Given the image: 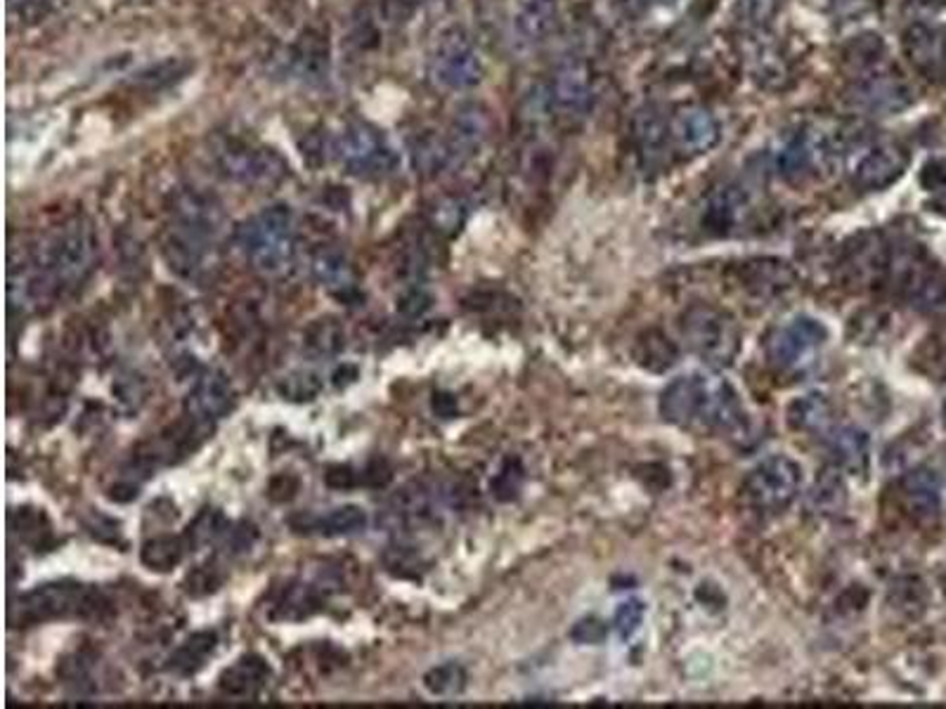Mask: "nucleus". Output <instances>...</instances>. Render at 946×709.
<instances>
[{
    "label": "nucleus",
    "instance_id": "obj_46",
    "mask_svg": "<svg viewBox=\"0 0 946 709\" xmlns=\"http://www.w3.org/2000/svg\"><path fill=\"white\" fill-rule=\"evenodd\" d=\"M433 221H435V225H439V230L452 232L462 223V206L457 202H445V204L435 209Z\"/></svg>",
    "mask_w": 946,
    "mask_h": 709
},
{
    "label": "nucleus",
    "instance_id": "obj_36",
    "mask_svg": "<svg viewBox=\"0 0 946 709\" xmlns=\"http://www.w3.org/2000/svg\"><path fill=\"white\" fill-rule=\"evenodd\" d=\"M424 688L435 698H454L466 688V671L457 662L439 665L424 675Z\"/></svg>",
    "mask_w": 946,
    "mask_h": 709
},
{
    "label": "nucleus",
    "instance_id": "obj_45",
    "mask_svg": "<svg viewBox=\"0 0 946 709\" xmlns=\"http://www.w3.org/2000/svg\"><path fill=\"white\" fill-rule=\"evenodd\" d=\"M324 480H326V485L334 487V489H351V487L362 485L360 470L353 468V466H334V468L326 470Z\"/></svg>",
    "mask_w": 946,
    "mask_h": 709
},
{
    "label": "nucleus",
    "instance_id": "obj_24",
    "mask_svg": "<svg viewBox=\"0 0 946 709\" xmlns=\"http://www.w3.org/2000/svg\"><path fill=\"white\" fill-rule=\"evenodd\" d=\"M745 209H748V196L738 188H722L710 196L703 225L717 234H726L741 223Z\"/></svg>",
    "mask_w": 946,
    "mask_h": 709
},
{
    "label": "nucleus",
    "instance_id": "obj_25",
    "mask_svg": "<svg viewBox=\"0 0 946 709\" xmlns=\"http://www.w3.org/2000/svg\"><path fill=\"white\" fill-rule=\"evenodd\" d=\"M788 422L795 431L826 435L835 424L833 405L828 403L826 395H818V393L805 395L791 405Z\"/></svg>",
    "mask_w": 946,
    "mask_h": 709
},
{
    "label": "nucleus",
    "instance_id": "obj_1",
    "mask_svg": "<svg viewBox=\"0 0 946 709\" xmlns=\"http://www.w3.org/2000/svg\"><path fill=\"white\" fill-rule=\"evenodd\" d=\"M98 259V236L85 221H71L54 230L20 267L10 275V301L22 307L50 305L85 282Z\"/></svg>",
    "mask_w": 946,
    "mask_h": 709
},
{
    "label": "nucleus",
    "instance_id": "obj_13",
    "mask_svg": "<svg viewBox=\"0 0 946 709\" xmlns=\"http://www.w3.org/2000/svg\"><path fill=\"white\" fill-rule=\"evenodd\" d=\"M722 138L719 121L705 107H684L670 119V144L682 156L707 154Z\"/></svg>",
    "mask_w": 946,
    "mask_h": 709
},
{
    "label": "nucleus",
    "instance_id": "obj_32",
    "mask_svg": "<svg viewBox=\"0 0 946 709\" xmlns=\"http://www.w3.org/2000/svg\"><path fill=\"white\" fill-rule=\"evenodd\" d=\"M745 275H748V284L745 286L757 291L759 296L778 294V291L793 286V280H795L793 270L786 263L769 261V259L745 263Z\"/></svg>",
    "mask_w": 946,
    "mask_h": 709
},
{
    "label": "nucleus",
    "instance_id": "obj_35",
    "mask_svg": "<svg viewBox=\"0 0 946 709\" xmlns=\"http://www.w3.org/2000/svg\"><path fill=\"white\" fill-rule=\"evenodd\" d=\"M305 345H308V351L315 353V355H324V357L336 355V353L343 351V345H345L343 326L334 317L315 320L305 330Z\"/></svg>",
    "mask_w": 946,
    "mask_h": 709
},
{
    "label": "nucleus",
    "instance_id": "obj_33",
    "mask_svg": "<svg viewBox=\"0 0 946 709\" xmlns=\"http://www.w3.org/2000/svg\"><path fill=\"white\" fill-rule=\"evenodd\" d=\"M431 506H433V497L429 489L424 485L412 483V485H405L403 489H397V493L393 495V499L389 502V514L395 520L416 523L431 514Z\"/></svg>",
    "mask_w": 946,
    "mask_h": 709
},
{
    "label": "nucleus",
    "instance_id": "obj_34",
    "mask_svg": "<svg viewBox=\"0 0 946 709\" xmlns=\"http://www.w3.org/2000/svg\"><path fill=\"white\" fill-rule=\"evenodd\" d=\"M885 58V43L878 33H864L845 48V62L854 69V74L864 77L868 71L878 69Z\"/></svg>",
    "mask_w": 946,
    "mask_h": 709
},
{
    "label": "nucleus",
    "instance_id": "obj_6",
    "mask_svg": "<svg viewBox=\"0 0 946 709\" xmlns=\"http://www.w3.org/2000/svg\"><path fill=\"white\" fill-rule=\"evenodd\" d=\"M215 169L225 180L244 188H272L289 173L286 161L263 144L244 140H225L213 154Z\"/></svg>",
    "mask_w": 946,
    "mask_h": 709
},
{
    "label": "nucleus",
    "instance_id": "obj_39",
    "mask_svg": "<svg viewBox=\"0 0 946 709\" xmlns=\"http://www.w3.org/2000/svg\"><path fill=\"white\" fill-rule=\"evenodd\" d=\"M784 3L786 0H736L734 14L745 29H764L774 22Z\"/></svg>",
    "mask_w": 946,
    "mask_h": 709
},
{
    "label": "nucleus",
    "instance_id": "obj_37",
    "mask_svg": "<svg viewBox=\"0 0 946 709\" xmlns=\"http://www.w3.org/2000/svg\"><path fill=\"white\" fill-rule=\"evenodd\" d=\"M845 499H847V489L843 478L838 476V470H828L826 476H822V480H816L809 495V506L814 508V512L833 514L845 506Z\"/></svg>",
    "mask_w": 946,
    "mask_h": 709
},
{
    "label": "nucleus",
    "instance_id": "obj_42",
    "mask_svg": "<svg viewBox=\"0 0 946 709\" xmlns=\"http://www.w3.org/2000/svg\"><path fill=\"white\" fill-rule=\"evenodd\" d=\"M920 185L927 192H944L946 190V156L930 159L920 171Z\"/></svg>",
    "mask_w": 946,
    "mask_h": 709
},
{
    "label": "nucleus",
    "instance_id": "obj_22",
    "mask_svg": "<svg viewBox=\"0 0 946 709\" xmlns=\"http://www.w3.org/2000/svg\"><path fill=\"white\" fill-rule=\"evenodd\" d=\"M270 677V665L261 656H244L223 671L221 690L234 700H253L261 696Z\"/></svg>",
    "mask_w": 946,
    "mask_h": 709
},
{
    "label": "nucleus",
    "instance_id": "obj_23",
    "mask_svg": "<svg viewBox=\"0 0 946 709\" xmlns=\"http://www.w3.org/2000/svg\"><path fill=\"white\" fill-rule=\"evenodd\" d=\"M514 29L525 43H544L558 29V0H521Z\"/></svg>",
    "mask_w": 946,
    "mask_h": 709
},
{
    "label": "nucleus",
    "instance_id": "obj_8",
    "mask_svg": "<svg viewBox=\"0 0 946 709\" xmlns=\"http://www.w3.org/2000/svg\"><path fill=\"white\" fill-rule=\"evenodd\" d=\"M429 71L435 83L452 93L471 90L483 81V54L466 31L450 29L435 43Z\"/></svg>",
    "mask_w": 946,
    "mask_h": 709
},
{
    "label": "nucleus",
    "instance_id": "obj_29",
    "mask_svg": "<svg viewBox=\"0 0 946 709\" xmlns=\"http://www.w3.org/2000/svg\"><path fill=\"white\" fill-rule=\"evenodd\" d=\"M634 133H636V144H640L644 161L646 163L658 161L670 144V119L665 121L656 109L648 107L640 117H636Z\"/></svg>",
    "mask_w": 946,
    "mask_h": 709
},
{
    "label": "nucleus",
    "instance_id": "obj_10",
    "mask_svg": "<svg viewBox=\"0 0 946 709\" xmlns=\"http://www.w3.org/2000/svg\"><path fill=\"white\" fill-rule=\"evenodd\" d=\"M828 338L826 326L807 315L793 317L791 322L776 326V330L767 336L764 343V353L767 359L778 369H797L807 365V362L822 348L824 341Z\"/></svg>",
    "mask_w": 946,
    "mask_h": 709
},
{
    "label": "nucleus",
    "instance_id": "obj_43",
    "mask_svg": "<svg viewBox=\"0 0 946 709\" xmlns=\"http://www.w3.org/2000/svg\"><path fill=\"white\" fill-rule=\"evenodd\" d=\"M519 487H521V470H516V464L509 462L504 466V470L495 478V483H493L495 497L502 499V502L514 499L516 493H519Z\"/></svg>",
    "mask_w": 946,
    "mask_h": 709
},
{
    "label": "nucleus",
    "instance_id": "obj_11",
    "mask_svg": "<svg viewBox=\"0 0 946 709\" xmlns=\"http://www.w3.org/2000/svg\"><path fill=\"white\" fill-rule=\"evenodd\" d=\"M849 102L868 114H899L916 102V90L904 77L895 71L873 69L864 77H857L849 88Z\"/></svg>",
    "mask_w": 946,
    "mask_h": 709
},
{
    "label": "nucleus",
    "instance_id": "obj_9",
    "mask_svg": "<svg viewBox=\"0 0 946 709\" xmlns=\"http://www.w3.org/2000/svg\"><path fill=\"white\" fill-rule=\"evenodd\" d=\"M799 485H803V468L791 457L776 454L748 473L745 497L759 512H781L797 497Z\"/></svg>",
    "mask_w": 946,
    "mask_h": 709
},
{
    "label": "nucleus",
    "instance_id": "obj_21",
    "mask_svg": "<svg viewBox=\"0 0 946 709\" xmlns=\"http://www.w3.org/2000/svg\"><path fill=\"white\" fill-rule=\"evenodd\" d=\"M368 523H370L368 512L362 506H355V504H345V506L332 508V512H326L324 516H299V518L289 520V525L294 527L296 533L320 535V537L355 535V533L365 530Z\"/></svg>",
    "mask_w": 946,
    "mask_h": 709
},
{
    "label": "nucleus",
    "instance_id": "obj_40",
    "mask_svg": "<svg viewBox=\"0 0 946 709\" xmlns=\"http://www.w3.org/2000/svg\"><path fill=\"white\" fill-rule=\"evenodd\" d=\"M278 391L291 403H311L322 391V378L313 372H291L282 376Z\"/></svg>",
    "mask_w": 946,
    "mask_h": 709
},
{
    "label": "nucleus",
    "instance_id": "obj_47",
    "mask_svg": "<svg viewBox=\"0 0 946 709\" xmlns=\"http://www.w3.org/2000/svg\"><path fill=\"white\" fill-rule=\"evenodd\" d=\"M188 591H192V594H209V591H213L218 585H221V577L215 575V570L213 568H204V570H194L190 577H188Z\"/></svg>",
    "mask_w": 946,
    "mask_h": 709
},
{
    "label": "nucleus",
    "instance_id": "obj_4",
    "mask_svg": "<svg viewBox=\"0 0 946 709\" xmlns=\"http://www.w3.org/2000/svg\"><path fill=\"white\" fill-rule=\"evenodd\" d=\"M234 242L253 267L265 275H282L296 251L294 213L284 204L268 206L236 227Z\"/></svg>",
    "mask_w": 946,
    "mask_h": 709
},
{
    "label": "nucleus",
    "instance_id": "obj_7",
    "mask_svg": "<svg viewBox=\"0 0 946 709\" xmlns=\"http://www.w3.org/2000/svg\"><path fill=\"white\" fill-rule=\"evenodd\" d=\"M332 150L341 166L353 175H389L400 163V156L389 138L370 123L345 125L334 140Z\"/></svg>",
    "mask_w": 946,
    "mask_h": 709
},
{
    "label": "nucleus",
    "instance_id": "obj_28",
    "mask_svg": "<svg viewBox=\"0 0 946 709\" xmlns=\"http://www.w3.org/2000/svg\"><path fill=\"white\" fill-rule=\"evenodd\" d=\"M904 493L918 514L933 516L942 508L944 487L935 470L916 468L904 478Z\"/></svg>",
    "mask_w": 946,
    "mask_h": 709
},
{
    "label": "nucleus",
    "instance_id": "obj_20",
    "mask_svg": "<svg viewBox=\"0 0 946 709\" xmlns=\"http://www.w3.org/2000/svg\"><path fill=\"white\" fill-rule=\"evenodd\" d=\"M326 589L313 585V581L291 579L280 589L278 598L270 606V617L280 622H301L324 608Z\"/></svg>",
    "mask_w": 946,
    "mask_h": 709
},
{
    "label": "nucleus",
    "instance_id": "obj_27",
    "mask_svg": "<svg viewBox=\"0 0 946 709\" xmlns=\"http://www.w3.org/2000/svg\"><path fill=\"white\" fill-rule=\"evenodd\" d=\"M215 646H218V636L213 631L192 634L190 639L183 646H178L173 656L169 658V671H173V675L178 677L197 675V671L204 667V662L213 656Z\"/></svg>",
    "mask_w": 946,
    "mask_h": 709
},
{
    "label": "nucleus",
    "instance_id": "obj_30",
    "mask_svg": "<svg viewBox=\"0 0 946 709\" xmlns=\"http://www.w3.org/2000/svg\"><path fill=\"white\" fill-rule=\"evenodd\" d=\"M311 270H313V275L320 284L339 291V294H341V291H343V294H345V291H353V282H355L353 267L341 251L320 249L313 256Z\"/></svg>",
    "mask_w": 946,
    "mask_h": 709
},
{
    "label": "nucleus",
    "instance_id": "obj_41",
    "mask_svg": "<svg viewBox=\"0 0 946 709\" xmlns=\"http://www.w3.org/2000/svg\"><path fill=\"white\" fill-rule=\"evenodd\" d=\"M644 615H646V608H644L640 598H630V601L621 604V608L615 610L613 627H615L617 634L623 636V639H630V636L642 627Z\"/></svg>",
    "mask_w": 946,
    "mask_h": 709
},
{
    "label": "nucleus",
    "instance_id": "obj_15",
    "mask_svg": "<svg viewBox=\"0 0 946 709\" xmlns=\"http://www.w3.org/2000/svg\"><path fill=\"white\" fill-rule=\"evenodd\" d=\"M236 405V393L230 378L221 372H207L197 378L194 388L185 399V414L194 422L213 426L228 416Z\"/></svg>",
    "mask_w": 946,
    "mask_h": 709
},
{
    "label": "nucleus",
    "instance_id": "obj_14",
    "mask_svg": "<svg viewBox=\"0 0 946 709\" xmlns=\"http://www.w3.org/2000/svg\"><path fill=\"white\" fill-rule=\"evenodd\" d=\"M908 152L897 142H885L878 144V148L868 150L862 161L857 163V169H854L852 183L854 188H859L862 192H880L887 190L889 185H895L897 180L906 173L908 169Z\"/></svg>",
    "mask_w": 946,
    "mask_h": 709
},
{
    "label": "nucleus",
    "instance_id": "obj_48",
    "mask_svg": "<svg viewBox=\"0 0 946 709\" xmlns=\"http://www.w3.org/2000/svg\"><path fill=\"white\" fill-rule=\"evenodd\" d=\"M571 636L580 644H598L606 636V629L598 620H582L575 625Z\"/></svg>",
    "mask_w": 946,
    "mask_h": 709
},
{
    "label": "nucleus",
    "instance_id": "obj_26",
    "mask_svg": "<svg viewBox=\"0 0 946 709\" xmlns=\"http://www.w3.org/2000/svg\"><path fill=\"white\" fill-rule=\"evenodd\" d=\"M826 443L828 449L833 454V459L843 468H852V470H862L866 466L868 459V438L859 431L852 426H838L831 428L826 433Z\"/></svg>",
    "mask_w": 946,
    "mask_h": 709
},
{
    "label": "nucleus",
    "instance_id": "obj_49",
    "mask_svg": "<svg viewBox=\"0 0 946 709\" xmlns=\"http://www.w3.org/2000/svg\"><path fill=\"white\" fill-rule=\"evenodd\" d=\"M646 6H651V8H672V6H677L680 0H644Z\"/></svg>",
    "mask_w": 946,
    "mask_h": 709
},
{
    "label": "nucleus",
    "instance_id": "obj_2",
    "mask_svg": "<svg viewBox=\"0 0 946 709\" xmlns=\"http://www.w3.org/2000/svg\"><path fill=\"white\" fill-rule=\"evenodd\" d=\"M661 414L665 422L680 428L722 435H738L748 426L736 391L726 381L703 374H688L672 381L663 391Z\"/></svg>",
    "mask_w": 946,
    "mask_h": 709
},
{
    "label": "nucleus",
    "instance_id": "obj_16",
    "mask_svg": "<svg viewBox=\"0 0 946 709\" xmlns=\"http://www.w3.org/2000/svg\"><path fill=\"white\" fill-rule=\"evenodd\" d=\"M213 242L215 240H209L204 234L171 225L167 240H163V259L178 277L197 280L207 270Z\"/></svg>",
    "mask_w": 946,
    "mask_h": 709
},
{
    "label": "nucleus",
    "instance_id": "obj_38",
    "mask_svg": "<svg viewBox=\"0 0 946 709\" xmlns=\"http://www.w3.org/2000/svg\"><path fill=\"white\" fill-rule=\"evenodd\" d=\"M12 530L31 547H46L50 541V523L41 508H17L12 516Z\"/></svg>",
    "mask_w": 946,
    "mask_h": 709
},
{
    "label": "nucleus",
    "instance_id": "obj_12",
    "mask_svg": "<svg viewBox=\"0 0 946 709\" xmlns=\"http://www.w3.org/2000/svg\"><path fill=\"white\" fill-rule=\"evenodd\" d=\"M908 64L930 83L946 81V24L914 22L902 36Z\"/></svg>",
    "mask_w": 946,
    "mask_h": 709
},
{
    "label": "nucleus",
    "instance_id": "obj_17",
    "mask_svg": "<svg viewBox=\"0 0 946 709\" xmlns=\"http://www.w3.org/2000/svg\"><path fill=\"white\" fill-rule=\"evenodd\" d=\"M490 131H493V121H490V114L479 104H469L454 114L447 125V133L443 135L454 169L462 166L466 159H471L483 148Z\"/></svg>",
    "mask_w": 946,
    "mask_h": 709
},
{
    "label": "nucleus",
    "instance_id": "obj_19",
    "mask_svg": "<svg viewBox=\"0 0 946 709\" xmlns=\"http://www.w3.org/2000/svg\"><path fill=\"white\" fill-rule=\"evenodd\" d=\"M550 100L558 117L580 119L592 100L590 71L582 62H563L552 77Z\"/></svg>",
    "mask_w": 946,
    "mask_h": 709
},
{
    "label": "nucleus",
    "instance_id": "obj_3",
    "mask_svg": "<svg viewBox=\"0 0 946 709\" xmlns=\"http://www.w3.org/2000/svg\"><path fill=\"white\" fill-rule=\"evenodd\" d=\"M107 598L93 585L77 579L46 581L10 606V627H31L60 620H93L107 610Z\"/></svg>",
    "mask_w": 946,
    "mask_h": 709
},
{
    "label": "nucleus",
    "instance_id": "obj_44",
    "mask_svg": "<svg viewBox=\"0 0 946 709\" xmlns=\"http://www.w3.org/2000/svg\"><path fill=\"white\" fill-rule=\"evenodd\" d=\"M431 307V296L422 288H410L407 294L400 296L397 311L407 317H420Z\"/></svg>",
    "mask_w": 946,
    "mask_h": 709
},
{
    "label": "nucleus",
    "instance_id": "obj_31",
    "mask_svg": "<svg viewBox=\"0 0 946 709\" xmlns=\"http://www.w3.org/2000/svg\"><path fill=\"white\" fill-rule=\"evenodd\" d=\"M185 558V539L173 535H159L142 544L140 560L142 566L154 573H169L180 566Z\"/></svg>",
    "mask_w": 946,
    "mask_h": 709
},
{
    "label": "nucleus",
    "instance_id": "obj_18",
    "mask_svg": "<svg viewBox=\"0 0 946 709\" xmlns=\"http://www.w3.org/2000/svg\"><path fill=\"white\" fill-rule=\"evenodd\" d=\"M171 213H173V225L192 230L197 234H204L209 236V240H215L225 223V215L221 204H218V199L197 188L180 190L173 196Z\"/></svg>",
    "mask_w": 946,
    "mask_h": 709
},
{
    "label": "nucleus",
    "instance_id": "obj_5",
    "mask_svg": "<svg viewBox=\"0 0 946 709\" xmlns=\"http://www.w3.org/2000/svg\"><path fill=\"white\" fill-rule=\"evenodd\" d=\"M686 348L710 367L732 365L741 351V330L736 320L715 305L696 303L682 317Z\"/></svg>",
    "mask_w": 946,
    "mask_h": 709
}]
</instances>
